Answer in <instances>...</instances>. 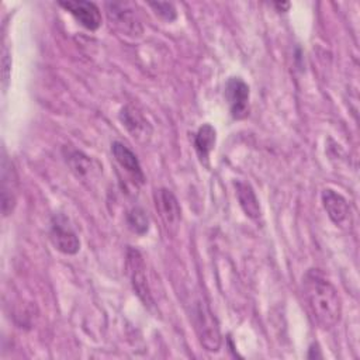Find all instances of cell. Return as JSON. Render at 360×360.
I'll list each match as a JSON object with an SVG mask.
<instances>
[{"instance_id": "1", "label": "cell", "mask_w": 360, "mask_h": 360, "mask_svg": "<svg viewBox=\"0 0 360 360\" xmlns=\"http://www.w3.org/2000/svg\"><path fill=\"white\" fill-rule=\"evenodd\" d=\"M302 291L316 323L323 329L333 328L342 315V301L335 285L318 270L311 269L304 276Z\"/></svg>"}, {"instance_id": "2", "label": "cell", "mask_w": 360, "mask_h": 360, "mask_svg": "<svg viewBox=\"0 0 360 360\" xmlns=\"http://www.w3.org/2000/svg\"><path fill=\"white\" fill-rule=\"evenodd\" d=\"M194 325L202 347L208 352H218L221 346V333L218 322L211 309L208 308V305L202 301L195 302Z\"/></svg>"}, {"instance_id": "3", "label": "cell", "mask_w": 360, "mask_h": 360, "mask_svg": "<svg viewBox=\"0 0 360 360\" xmlns=\"http://www.w3.org/2000/svg\"><path fill=\"white\" fill-rule=\"evenodd\" d=\"M49 238L55 249L65 255H75L80 249V240L63 214H55L52 217Z\"/></svg>"}, {"instance_id": "4", "label": "cell", "mask_w": 360, "mask_h": 360, "mask_svg": "<svg viewBox=\"0 0 360 360\" xmlns=\"http://www.w3.org/2000/svg\"><path fill=\"white\" fill-rule=\"evenodd\" d=\"M127 274L131 280L132 288L138 298L148 307L153 304L149 284L146 280V266L143 262L142 255L136 250L129 248L127 252Z\"/></svg>"}, {"instance_id": "5", "label": "cell", "mask_w": 360, "mask_h": 360, "mask_svg": "<svg viewBox=\"0 0 360 360\" xmlns=\"http://www.w3.org/2000/svg\"><path fill=\"white\" fill-rule=\"evenodd\" d=\"M18 197V177L13 162L3 152L1 158V212L10 215Z\"/></svg>"}, {"instance_id": "6", "label": "cell", "mask_w": 360, "mask_h": 360, "mask_svg": "<svg viewBox=\"0 0 360 360\" xmlns=\"http://www.w3.org/2000/svg\"><path fill=\"white\" fill-rule=\"evenodd\" d=\"M249 86L240 77H229L225 84V98L229 105L231 115L242 120L249 111Z\"/></svg>"}, {"instance_id": "7", "label": "cell", "mask_w": 360, "mask_h": 360, "mask_svg": "<svg viewBox=\"0 0 360 360\" xmlns=\"http://www.w3.org/2000/svg\"><path fill=\"white\" fill-rule=\"evenodd\" d=\"M105 6L111 24H114L120 31L131 37H138L142 34L139 20L136 18L135 11L129 8L128 3H107Z\"/></svg>"}, {"instance_id": "8", "label": "cell", "mask_w": 360, "mask_h": 360, "mask_svg": "<svg viewBox=\"0 0 360 360\" xmlns=\"http://www.w3.org/2000/svg\"><path fill=\"white\" fill-rule=\"evenodd\" d=\"M66 11H69L80 25L90 31H96L101 25V14L98 7L91 1L84 0H69V1H59Z\"/></svg>"}, {"instance_id": "9", "label": "cell", "mask_w": 360, "mask_h": 360, "mask_svg": "<svg viewBox=\"0 0 360 360\" xmlns=\"http://www.w3.org/2000/svg\"><path fill=\"white\" fill-rule=\"evenodd\" d=\"M155 200H156V208L160 214V218L165 226L170 232H176L181 218V210L176 195L167 188H160L156 193Z\"/></svg>"}, {"instance_id": "10", "label": "cell", "mask_w": 360, "mask_h": 360, "mask_svg": "<svg viewBox=\"0 0 360 360\" xmlns=\"http://www.w3.org/2000/svg\"><path fill=\"white\" fill-rule=\"evenodd\" d=\"M111 152L117 160V163L132 177V180L138 184L145 183V174L142 172V167L139 165V160L136 155L122 142H112Z\"/></svg>"}, {"instance_id": "11", "label": "cell", "mask_w": 360, "mask_h": 360, "mask_svg": "<svg viewBox=\"0 0 360 360\" xmlns=\"http://www.w3.org/2000/svg\"><path fill=\"white\" fill-rule=\"evenodd\" d=\"M120 120L128 132L138 141H148L152 128L146 118L132 105H125L120 111Z\"/></svg>"}, {"instance_id": "12", "label": "cell", "mask_w": 360, "mask_h": 360, "mask_svg": "<svg viewBox=\"0 0 360 360\" xmlns=\"http://www.w3.org/2000/svg\"><path fill=\"white\" fill-rule=\"evenodd\" d=\"M322 202L328 212V217L333 224L345 225L349 221V217H350L349 204L342 194L330 188H326L322 191Z\"/></svg>"}, {"instance_id": "13", "label": "cell", "mask_w": 360, "mask_h": 360, "mask_svg": "<svg viewBox=\"0 0 360 360\" xmlns=\"http://www.w3.org/2000/svg\"><path fill=\"white\" fill-rule=\"evenodd\" d=\"M215 139H217V132L211 124H204L198 128L194 138V148L201 163L208 165V158L211 150L214 149Z\"/></svg>"}, {"instance_id": "14", "label": "cell", "mask_w": 360, "mask_h": 360, "mask_svg": "<svg viewBox=\"0 0 360 360\" xmlns=\"http://www.w3.org/2000/svg\"><path fill=\"white\" fill-rule=\"evenodd\" d=\"M235 186L240 208L249 218L257 219L260 217V205L253 188L243 181H238Z\"/></svg>"}, {"instance_id": "15", "label": "cell", "mask_w": 360, "mask_h": 360, "mask_svg": "<svg viewBox=\"0 0 360 360\" xmlns=\"http://www.w3.org/2000/svg\"><path fill=\"white\" fill-rule=\"evenodd\" d=\"M127 224L134 233L143 235L149 229V217L143 208L135 207L127 214Z\"/></svg>"}, {"instance_id": "16", "label": "cell", "mask_w": 360, "mask_h": 360, "mask_svg": "<svg viewBox=\"0 0 360 360\" xmlns=\"http://www.w3.org/2000/svg\"><path fill=\"white\" fill-rule=\"evenodd\" d=\"M69 163L73 172L77 173V176H83L84 173L89 172L90 169V160L87 156H84L80 152H75L73 155L69 156Z\"/></svg>"}, {"instance_id": "17", "label": "cell", "mask_w": 360, "mask_h": 360, "mask_svg": "<svg viewBox=\"0 0 360 360\" xmlns=\"http://www.w3.org/2000/svg\"><path fill=\"white\" fill-rule=\"evenodd\" d=\"M149 6L153 7L155 13L166 21H173L177 17L176 8L172 3H149Z\"/></svg>"}, {"instance_id": "18", "label": "cell", "mask_w": 360, "mask_h": 360, "mask_svg": "<svg viewBox=\"0 0 360 360\" xmlns=\"http://www.w3.org/2000/svg\"><path fill=\"white\" fill-rule=\"evenodd\" d=\"M1 63H3V82H4L3 86H4V89H6L7 80H8V69H10V66H11L10 53H8L7 48H4V51H3V60H1Z\"/></svg>"}, {"instance_id": "19", "label": "cell", "mask_w": 360, "mask_h": 360, "mask_svg": "<svg viewBox=\"0 0 360 360\" xmlns=\"http://www.w3.org/2000/svg\"><path fill=\"white\" fill-rule=\"evenodd\" d=\"M276 7H280L281 10L284 8V10H287L288 7H290V3H284V4H281V3H276Z\"/></svg>"}]
</instances>
